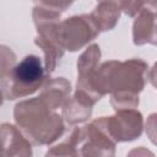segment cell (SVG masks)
<instances>
[{
	"label": "cell",
	"mask_w": 157,
	"mask_h": 157,
	"mask_svg": "<svg viewBox=\"0 0 157 157\" xmlns=\"http://www.w3.org/2000/svg\"><path fill=\"white\" fill-rule=\"evenodd\" d=\"M71 93V83L65 77L48 78L42 86L39 98L53 110L64 105Z\"/></svg>",
	"instance_id": "8fae6325"
},
{
	"label": "cell",
	"mask_w": 157,
	"mask_h": 157,
	"mask_svg": "<svg viewBox=\"0 0 157 157\" xmlns=\"http://www.w3.org/2000/svg\"><path fill=\"white\" fill-rule=\"evenodd\" d=\"M71 1H39L36 2L32 11L37 37L34 43L44 54V69L47 75H50L64 56L65 48L60 39V17Z\"/></svg>",
	"instance_id": "3957f363"
},
{
	"label": "cell",
	"mask_w": 157,
	"mask_h": 157,
	"mask_svg": "<svg viewBox=\"0 0 157 157\" xmlns=\"http://www.w3.org/2000/svg\"><path fill=\"white\" fill-rule=\"evenodd\" d=\"M147 69V63L142 59L109 60L99 65L98 90L103 96L110 94V104L115 112L137 108L139 93L146 85Z\"/></svg>",
	"instance_id": "6da1fadb"
},
{
	"label": "cell",
	"mask_w": 157,
	"mask_h": 157,
	"mask_svg": "<svg viewBox=\"0 0 157 157\" xmlns=\"http://www.w3.org/2000/svg\"><path fill=\"white\" fill-rule=\"evenodd\" d=\"M145 130L150 141L157 146V113H152L147 117V120L145 123Z\"/></svg>",
	"instance_id": "9a60e30c"
},
{
	"label": "cell",
	"mask_w": 157,
	"mask_h": 157,
	"mask_svg": "<svg viewBox=\"0 0 157 157\" xmlns=\"http://www.w3.org/2000/svg\"><path fill=\"white\" fill-rule=\"evenodd\" d=\"M92 115V107L77 97L72 96L66 99L61 107V117L64 121L69 125H76L85 123Z\"/></svg>",
	"instance_id": "4fadbf2b"
},
{
	"label": "cell",
	"mask_w": 157,
	"mask_h": 157,
	"mask_svg": "<svg viewBox=\"0 0 157 157\" xmlns=\"http://www.w3.org/2000/svg\"><path fill=\"white\" fill-rule=\"evenodd\" d=\"M59 32L65 50L77 52L92 42L101 31L91 15H76L61 21Z\"/></svg>",
	"instance_id": "52a82bcc"
},
{
	"label": "cell",
	"mask_w": 157,
	"mask_h": 157,
	"mask_svg": "<svg viewBox=\"0 0 157 157\" xmlns=\"http://www.w3.org/2000/svg\"><path fill=\"white\" fill-rule=\"evenodd\" d=\"M126 157H156V156L151 150H148L144 146H140V147H135V148L130 150L128 152Z\"/></svg>",
	"instance_id": "e0dca14e"
},
{
	"label": "cell",
	"mask_w": 157,
	"mask_h": 157,
	"mask_svg": "<svg viewBox=\"0 0 157 157\" xmlns=\"http://www.w3.org/2000/svg\"><path fill=\"white\" fill-rule=\"evenodd\" d=\"M147 78H148V81L151 82V85L157 88V61H156V63L153 64V66L150 69V71H148V74H147Z\"/></svg>",
	"instance_id": "ac0fdd59"
},
{
	"label": "cell",
	"mask_w": 157,
	"mask_h": 157,
	"mask_svg": "<svg viewBox=\"0 0 157 157\" xmlns=\"http://www.w3.org/2000/svg\"><path fill=\"white\" fill-rule=\"evenodd\" d=\"M101 55L99 45L91 44L77 60V82L74 96L91 107L103 97L97 86V71L99 67Z\"/></svg>",
	"instance_id": "8992f818"
},
{
	"label": "cell",
	"mask_w": 157,
	"mask_h": 157,
	"mask_svg": "<svg viewBox=\"0 0 157 157\" xmlns=\"http://www.w3.org/2000/svg\"><path fill=\"white\" fill-rule=\"evenodd\" d=\"M145 2L141 1H120V6H121V11L130 16V17H135L140 10L144 7Z\"/></svg>",
	"instance_id": "2e32d148"
},
{
	"label": "cell",
	"mask_w": 157,
	"mask_h": 157,
	"mask_svg": "<svg viewBox=\"0 0 157 157\" xmlns=\"http://www.w3.org/2000/svg\"><path fill=\"white\" fill-rule=\"evenodd\" d=\"M13 119L17 128L34 146H49L65 131L63 117L39 97L18 102L13 109Z\"/></svg>",
	"instance_id": "7a4b0ae2"
},
{
	"label": "cell",
	"mask_w": 157,
	"mask_h": 157,
	"mask_svg": "<svg viewBox=\"0 0 157 157\" xmlns=\"http://www.w3.org/2000/svg\"><path fill=\"white\" fill-rule=\"evenodd\" d=\"M44 65L37 55H26L11 70L0 74V88L4 99L13 101L42 88L47 81Z\"/></svg>",
	"instance_id": "277c9868"
},
{
	"label": "cell",
	"mask_w": 157,
	"mask_h": 157,
	"mask_svg": "<svg viewBox=\"0 0 157 157\" xmlns=\"http://www.w3.org/2000/svg\"><path fill=\"white\" fill-rule=\"evenodd\" d=\"M45 157H77V156L72 146L66 140L65 142H61L59 145L50 147L47 151Z\"/></svg>",
	"instance_id": "5bb4252c"
},
{
	"label": "cell",
	"mask_w": 157,
	"mask_h": 157,
	"mask_svg": "<svg viewBox=\"0 0 157 157\" xmlns=\"http://www.w3.org/2000/svg\"><path fill=\"white\" fill-rule=\"evenodd\" d=\"M67 142L77 157H115L117 142L105 130L102 117L83 126L75 128Z\"/></svg>",
	"instance_id": "5b68a950"
},
{
	"label": "cell",
	"mask_w": 157,
	"mask_h": 157,
	"mask_svg": "<svg viewBox=\"0 0 157 157\" xmlns=\"http://www.w3.org/2000/svg\"><path fill=\"white\" fill-rule=\"evenodd\" d=\"M103 125L115 142H130L144 131V117L137 109L117 110L112 117H102Z\"/></svg>",
	"instance_id": "ba28073f"
},
{
	"label": "cell",
	"mask_w": 157,
	"mask_h": 157,
	"mask_svg": "<svg viewBox=\"0 0 157 157\" xmlns=\"http://www.w3.org/2000/svg\"><path fill=\"white\" fill-rule=\"evenodd\" d=\"M2 157H32V144L22 131L9 123L1 125Z\"/></svg>",
	"instance_id": "30bf717a"
},
{
	"label": "cell",
	"mask_w": 157,
	"mask_h": 157,
	"mask_svg": "<svg viewBox=\"0 0 157 157\" xmlns=\"http://www.w3.org/2000/svg\"><path fill=\"white\" fill-rule=\"evenodd\" d=\"M121 12L120 1H99L90 15L98 29L101 32H107L117 26Z\"/></svg>",
	"instance_id": "7c38bea8"
},
{
	"label": "cell",
	"mask_w": 157,
	"mask_h": 157,
	"mask_svg": "<svg viewBox=\"0 0 157 157\" xmlns=\"http://www.w3.org/2000/svg\"><path fill=\"white\" fill-rule=\"evenodd\" d=\"M132 42L135 45H157V1L145 2L132 23Z\"/></svg>",
	"instance_id": "9c48e42d"
}]
</instances>
